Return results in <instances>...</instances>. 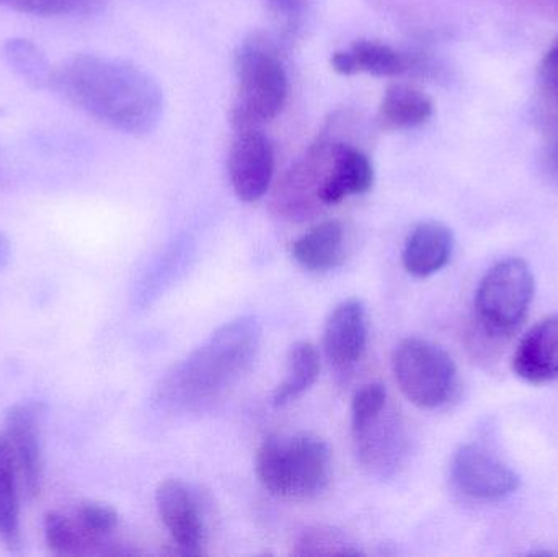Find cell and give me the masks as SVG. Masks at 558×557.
<instances>
[{
	"instance_id": "1",
	"label": "cell",
	"mask_w": 558,
	"mask_h": 557,
	"mask_svg": "<svg viewBox=\"0 0 558 557\" xmlns=\"http://www.w3.org/2000/svg\"><path fill=\"white\" fill-rule=\"evenodd\" d=\"M94 120L143 136L163 117V92L153 75L124 59L78 52L54 68L52 87Z\"/></svg>"
},
{
	"instance_id": "2",
	"label": "cell",
	"mask_w": 558,
	"mask_h": 557,
	"mask_svg": "<svg viewBox=\"0 0 558 557\" xmlns=\"http://www.w3.org/2000/svg\"><path fill=\"white\" fill-rule=\"evenodd\" d=\"M260 343L262 327L254 317L225 324L163 379V398L193 411L213 404L251 370Z\"/></svg>"
},
{
	"instance_id": "3",
	"label": "cell",
	"mask_w": 558,
	"mask_h": 557,
	"mask_svg": "<svg viewBox=\"0 0 558 557\" xmlns=\"http://www.w3.org/2000/svg\"><path fill=\"white\" fill-rule=\"evenodd\" d=\"M235 81L231 108L235 131L262 128L278 117L288 97V74L275 39L255 33L239 46Z\"/></svg>"
},
{
	"instance_id": "4",
	"label": "cell",
	"mask_w": 558,
	"mask_h": 557,
	"mask_svg": "<svg viewBox=\"0 0 558 557\" xmlns=\"http://www.w3.org/2000/svg\"><path fill=\"white\" fill-rule=\"evenodd\" d=\"M255 471L262 486L275 497L311 500L331 480V451L312 435H270L258 448Z\"/></svg>"
},
{
	"instance_id": "5",
	"label": "cell",
	"mask_w": 558,
	"mask_h": 557,
	"mask_svg": "<svg viewBox=\"0 0 558 557\" xmlns=\"http://www.w3.org/2000/svg\"><path fill=\"white\" fill-rule=\"evenodd\" d=\"M534 275L521 258H505L482 278L475 316L487 336L508 337L524 323L534 300Z\"/></svg>"
},
{
	"instance_id": "6",
	"label": "cell",
	"mask_w": 558,
	"mask_h": 557,
	"mask_svg": "<svg viewBox=\"0 0 558 557\" xmlns=\"http://www.w3.org/2000/svg\"><path fill=\"white\" fill-rule=\"evenodd\" d=\"M393 375L407 399L416 408L448 404L458 389V368L448 352L429 340H402L393 353Z\"/></svg>"
},
{
	"instance_id": "7",
	"label": "cell",
	"mask_w": 558,
	"mask_h": 557,
	"mask_svg": "<svg viewBox=\"0 0 558 557\" xmlns=\"http://www.w3.org/2000/svg\"><path fill=\"white\" fill-rule=\"evenodd\" d=\"M343 114H335L304 156L282 177L278 185V211L291 219H305L322 206L320 189L333 160L341 136Z\"/></svg>"
},
{
	"instance_id": "8",
	"label": "cell",
	"mask_w": 558,
	"mask_h": 557,
	"mask_svg": "<svg viewBox=\"0 0 558 557\" xmlns=\"http://www.w3.org/2000/svg\"><path fill=\"white\" fill-rule=\"evenodd\" d=\"M3 438L19 471L23 494L35 499L41 491L43 470V405L20 402L7 411Z\"/></svg>"
},
{
	"instance_id": "9",
	"label": "cell",
	"mask_w": 558,
	"mask_h": 557,
	"mask_svg": "<svg viewBox=\"0 0 558 557\" xmlns=\"http://www.w3.org/2000/svg\"><path fill=\"white\" fill-rule=\"evenodd\" d=\"M451 474L462 494L488 502L507 499L520 487V476L481 445H462L452 458Z\"/></svg>"
},
{
	"instance_id": "10",
	"label": "cell",
	"mask_w": 558,
	"mask_h": 557,
	"mask_svg": "<svg viewBox=\"0 0 558 557\" xmlns=\"http://www.w3.org/2000/svg\"><path fill=\"white\" fill-rule=\"evenodd\" d=\"M275 149L270 137L262 131L241 130L229 150V179L239 199L258 202L267 195L275 175Z\"/></svg>"
},
{
	"instance_id": "11",
	"label": "cell",
	"mask_w": 558,
	"mask_h": 557,
	"mask_svg": "<svg viewBox=\"0 0 558 557\" xmlns=\"http://www.w3.org/2000/svg\"><path fill=\"white\" fill-rule=\"evenodd\" d=\"M156 506L180 555H203L206 522L195 491L179 480L163 481L156 491Z\"/></svg>"
},
{
	"instance_id": "12",
	"label": "cell",
	"mask_w": 558,
	"mask_h": 557,
	"mask_svg": "<svg viewBox=\"0 0 558 557\" xmlns=\"http://www.w3.org/2000/svg\"><path fill=\"white\" fill-rule=\"evenodd\" d=\"M366 343V307L356 298L341 301L325 323L324 350L328 362L347 372L360 362Z\"/></svg>"
},
{
	"instance_id": "13",
	"label": "cell",
	"mask_w": 558,
	"mask_h": 557,
	"mask_svg": "<svg viewBox=\"0 0 558 557\" xmlns=\"http://www.w3.org/2000/svg\"><path fill=\"white\" fill-rule=\"evenodd\" d=\"M356 455L364 467L374 471L393 470L405 450L399 415L384 409L376 417L351 427Z\"/></svg>"
},
{
	"instance_id": "14",
	"label": "cell",
	"mask_w": 558,
	"mask_h": 557,
	"mask_svg": "<svg viewBox=\"0 0 558 557\" xmlns=\"http://www.w3.org/2000/svg\"><path fill=\"white\" fill-rule=\"evenodd\" d=\"M373 185L374 167L369 156L350 140L341 141L320 189L322 206L338 205L348 196L363 195Z\"/></svg>"
},
{
	"instance_id": "15",
	"label": "cell",
	"mask_w": 558,
	"mask_h": 557,
	"mask_svg": "<svg viewBox=\"0 0 558 557\" xmlns=\"http://www.w3.org/2000/svg\"><path fill=\"white\" fill-rule=\"evenodd\" d=\"M513 370L533 385L558 378V313L537 323L518 346Z\"/></svg>"
},
{
	"instance_id": "16",
	"label": "cell",
	"mask_w": 558,
	"mask_h": 557,
	"mask_svg": "<svg viewBox=\"0 0 558 557\" xmlns=\"http://www.w3.org/2000/svg\"><path fill=\"white\" fill-rule=\"evenodd\" d=\"M454 251V235L442 222L416 226L403 249V267L416 278L432 277L448 265Z\"/></svg>"
},
{
	"instance_id": "17",
	"label": "cell",
	"mask_w": 558,
	"mask_h": 557,
	"mask_svg": "<svg viewBox=\"0 0 558 557\" xmlns=\"http://www.w3.org/2000/svg\"><path fill=\"white\" fill-rule=\"evenodd\" d=\"M344 229L340 221H324L308 229L292 244V258L305 270L328 271L344 255Z\"/></svg>"
},
{
	"instance_id": "18",
	"label": "cell",
	"mask_w": 558,
	"mask_h": 557,
	"mask_svg": "<svg viewBox=\"0 0 558 557\" xmlns=\"http://www.w3.org/2000/svg\"><path fill=\"white\" fill-rule=\"evenodd\" d=\"M435 113V105L425 92L405 84L387 88L380 101L377 121L386 131H405L428 123Z\"/></svg>"
},
{
	"instance_id": "19",
	"label": "cell",
	"mask_w": 558,
	"mask_h": 557,
	"mask_svg": "<svg viewBox=\"0 0 558 557\" xmlns=\"http://www.w3.org/2000/svg\"><path fill=\"white\" fill-rule=\"evenodd\" d=\"M22 493L15 461L5 438L0 435V543L10 553H20L22 549V522H20Z\"/></svg>"
},
{
	"instance_id": "20",
	"label": "cell",
	"mask_w": 558,
	"mask_h": 557,
	"mask_svg": "<svg viewBox=\"0 0 558 557\" xmlns=\"http://www.w3.org/2000/svg\"><path fill=\"white\" fill-rule=\"evenodd\" d=\"M318 375H320V355L314 343H294L289 350L284 382L275 389L274 404L282 408L294 401L315 385Z\"/></svg>"
},
{
	"instance_id": "21",
	"label": "cell",
	"mask_w": 558,
	"mask_h": 557,
	"mask_svg": "<svg viewBox=\"0 0 558 557\" xmlns=\"http://www.w3.org/2000/svg\"><path fill=\"white\" fill-rule=\"evenodd\" d=\"M351 59L353 74L367 72L377 77H397L412 71V56L397 51L386 43L360 39L350 49H347Z\"/></svg>"
},
{
	"instance_id": "22",
	"label": "cell",
	"mask_w": 558,
	"mask_h": 557,
	"mask_svg": "<svg viewBox=\"0 0 558 557\" xmlns=\"http://www.w3.org/2000/svg\"><path fill=\"white\" fill-rule=\"evenodd\" d=\"M3 56L10 68L33 88H51L54 64L32 39L10 38L3 45Z\"/></svg>"
},
{
	"instance_id": "23",
	"label": "cell",
	"mask_w": 558,
	"mask_h": 557,
	"mask_svg": "<svg viewBox=\"0 0 558 557\" xmlns=\"http://www.w3.org/2000/svg\"><path fill=\"white\" fill-rule=\"evenodd\" d=\"M0 7L43 19H90L107 10L108 0H0Z\"/></svg>"
},
{
	"instance_id": "24",
	"label": "cell",
	"mask_w": 558,
	"mask_h": 557,
	"mask_svg": "<svg viewBox=\"0 0 558 557\" xmlns=\"http://www.w3.org/2000/svg\"><path fill=\"white\" fill-rule=\"evenodd\" d=\"M72 519L84 535L88 549L92 546L100 545L118 529V523H120V516L113 507L107 506V504L92 502V500L78 504Z\"/></svg>"
},
{
	"instance_id": "25",
	"label": "cell",
	"mask_w": 558,
	"mask_h": 557,
	"mask_svg": "<svg viewBox=\"0 0 558 557\" xmlns=\"http://www.w3.org/2000/svg\"><path fill=\"white\" fill-rule=\"evenodd\" d=\"M45 540L49 552L56 556L84 555L88 552L87 542L77 523L61 512H49L45 519Z\"/></svg>"
},
{
	"instance_id": "26",
	"label": "cell",
	"mask_w": 558,
	"mask_h": 557,
	"mask_svg": "<svg viewBox=\"0 0 558 557\" xmlns=\"http://www.w3.org/2000/svg\"><path fill=\"white\" fill-rule=\"evenodd\" d=\"M298 556H360V549L353 548V543L347 536L333 529H312L304 532L298 542Z\"/></svg>"
},
{
	"instance_id": "27",
	"label": "cell",
	"mask_w": 558,
	"mask_h": 557,
	"mask_svg": "<svg viewBox=\"0 0 558 557\" xmlns=\"http://www.w3.org/2000/svg\"><path fill=\"white\" fill-rule=\"evenodd\" d=\"M268 13L277 23L281 38L298 35L308 9V0H264Z\"/></svg>"
},
{
	"instance_id": "28",
	"label": "cell",
	"mask_w": 558,
	"mask_h": 557,
	"mask_svg": "<svg viewBox=\"0 0 558 557\" xmlns=\"http://www.w3.org/2000/svg\"><path fill=\"white\" fill-rule=\"evenodd\" d=\"M387 408V389L383 385L363 386L351 402V427L364 424Z\"/></svg>"
},
{
	"instance_id": "29",
	"label": "cell",
	"mask_w": 558,
	"mask_h": 557,
	"mask_svg": "<svg viewBox=\"0 0 558 557\" xmlns=\"http://www.w3.org/2000/svg\"><path fill=\"white\" fill-rule=\"evenodd\" d=\"M541 77L549 90L558 95V39L546 52L541 65Z\"/></svg>"
},
{
	"instance_id": "30",
	"label": "cell",
	"mask_w": 558,
	"mask_h": 557,
	"mask_svg": "<svg viewBox=\"0 0 558 557\" xmlns=\"http://www.w3.org/2000/svg\"><path fill=\"white\" fill-rule=\"evenodd\" d=\"M543 172L550 183L558 186V136L553 143L547 144L543 153Z\"/></svg>"
},
{
	"instance_id": "31",
	"label": "cell",
	"mask_w": 558,
	"mask_h": 557,
	"mask_svg": "<svg viewBox=\"0 0 558 557\" xmlns=\"http://www.w3.org/2000/svg\"><path fill=\"white\" fill-rule=\"evenodd\" d=\"M10 258H12V244H10L9 238L0 231V270L9 265Z\"/></svg>"
},
{
	"instance_id": "32",
	"label": "cell",
	"mask_w": 558,
	"mask_h": 557,
	"mask_svg": "<svg viewBox=\"0 0 558 557\" xmlns=\"http://www.w3.org/2000/svg\"><path fill=\"white\" fill-rule=\"evenodd\" d=\"M543 2H556V0H543Z\"/></svg>"
}]
</instances>
